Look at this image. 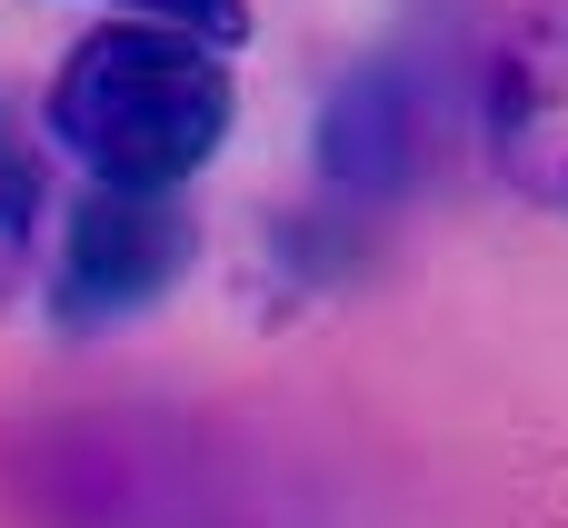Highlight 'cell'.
Returning <instances> with one entry per match:
<instances>
[{"mask_svg": "<svg viewBox=\"0 0 568 528\" xmlns=\"http://www.w3.org/2000/svg\"><path fill=\"white\" fill-rule=\"evenodd\" d=\"M190 260H200V220L180 210V190H110V180H90V200L60 230V260H50V319L80 329V339L120 329V319L160 309Z\"/></svg>", "mask_w": 568, "mask_h": 528, "instance_id": "7a4b0ae2", "label": "cell"}, {"mask_svg": "<svg viewBox=\"0 0 568 528\" xmlns=\"http://www.w3.org/2000/svg\"><path fill=\"white\" fill-rule=\"evenodd\" d=\"M40 210H50V190H40V150L0 120V299L30 280V250H40Z\"/></svg>", "mask_w": 568, "mask_h": 528, "instance_id": "5b68a950", "label": "cell"}, {"mask_svg": "<svg viewBox=\"0 0 568 528\" xmlns=\"http://www.w3.org/2000/svg\"><path fill=\"white\" fill-rule=\"evenodd\" d=\"M110 20H170V30H190V40H210V50H240L250 40V0H100Z\"/></svg>", "mask_w": 568, "mask_h": 528, "instance_id": "8992f818", "label": "cell"}, {"mask_svg": "<svg viewBox=\"0 0 568 528\" xmlns=\"http://www.w3.org/2000/svg\"><path fill=\"white\" fill-rule=\"evenodd\" d=\"M230 60L170 20H100L40 100V130L110 190H190L230 150Z\"/></svg>", "mask_w": 568, "mask_h": 528, "instance_id": "6da1fadb", "label": "cell"}, {"mask_svg": "<svg viewBox=\"0 0 568 528\" xmlns=\"http://www.w3.org/2000/svg\"><path fill=\"white\" fill-rule=\"evenodd\" d=\"M419 150H429V110H419V90H409L399 60H369V70H349V80L329 90V110H320V180H329L349 210L409 200Z\"/></svg>", "mask_w": 568, "mask_h": 528, "instance_id": "277c9868", "label": "cell"}, {"mask_svg": "<svg viewBox=\"0 0 568 528\" xmlns=\"http://www.w3.org/2000/svg\"><path fill=\"white\" fill-rule=\"evenodd\" d=\"M479 130H489V170L529 210L568 220V0H539L529 20H509V40L489 50Z\"/></svg>", "mask_w": 568, "mask_h": 528, "instance_id": "3957f363", "label": "cell"}]
</instances>
